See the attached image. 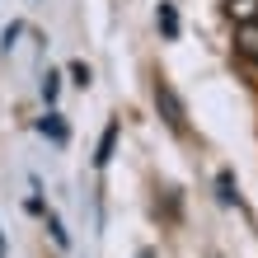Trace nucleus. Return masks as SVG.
I'll return each instance as SVG.
<instances>
[{"label": "nucleus", "mask_w": 258, "mask_h": 258, "mask_svg": "<svg viewBox=\"0 0 258 258\" xmlns=\"http://www.w3.org/2000/svg\"><path fill=\"white\" fill-rule=\"evenodd\" d=\"M155 108H160V117H164V122H169V132H178V136L188 132V113H183V99L174 94V85H169V80H155Z\"/></svg>", "instance_id": "f257e3e1"}, {"label": "nucleus", "mask_w": 258, "mask_h": 258, "mask_svg": "<svg viewBox=\"0 0 258 258\" xmlns=\"http://www.w3.org/2000/svg\"><path fill=\"white\" fill-rule=\"evenodd\" d=\"M235 52L244 56L249 66H258V19H253V24H239V28H235Z\"/></svg>", "instance_id": "f03ea898"}, {"label": "nucleus", "mask_w": 258, "mask_h": 258, "mask_svg": "<svg viewBox=\"0 0 258 258\" xmlns=\"http://www.w3.org/2000/svg\"><path fill=\"white\" fill-rule=\"evenodd\" d=\"M113 150H117V122H108V127H103V136H99V150H94V169H103V164L113 160Z\"/></svg>", "instance_id": "7ed1b4c3"}, {"label": "nucleus", "mask_w": 258, "mask_h": 258, "mask_svg": "<svg viewBox=\"0 0 258 258\" xmlns=\"http://www.w3.org/2000/svg\"><path fill=\"white\" fill-rule=\"evenodd\" d=\"M155 24H160V33H164V38H178V10L169 5V0H160V10H155Z\"/></svg>", "instance_id": "20e7f679"}, {"label": "nucleus", "mask_w": 258, "mask_h": 258, "mask_svg": "<svg viewBox=\"0 0 258 258\" xmlns=\"http://www.w3.org/2000/svg\"><path fill=\"white\" fill-rule=\"evenodd\" d=\"M225 10H230L235 24H253L258 19V0H225Z\"/></svg>", "instance_id": "39448f33"}, {"label": "nucleus", "mask_w": 258, "mask_h": 258, "mask_svg": "<svg viewBox=\"0 0 258 258\" xmlns=\"http://www.w3.org/2000/svg\"><path fill=\"white\" fill-rule=\"evenodd\" d=\"M216 192H221V202H225V207H244V197H239V188H235V178L225 174V169L216 174Z\"/></svg>", "instance_id": "423d86ee"}, {"label": "nucleus", "mask_w": 258, "mask_h": 258, "mask_svg": "<svg viewBox=\"0 0 258 258\" xmlns=\"http://www.w3.org/2000/svg\"><path fill=\"white\" fill-rule=\"evenodd\" d=\"M38 132H42V136H52V141H66V122H61V113H47V117L38 122Z\"/></svg>", "instance_id": "0eeeda50"}, {"label": "nucleus", "mask_w": 258, "mask_h": 258, "mask_svg": "<svg viewBox=\"0 0 258 258\" xmlns=\"http://www.w3.org/2000/svg\"><path fill=\"white\" fill-rule=\"evenodd\" d=\"M56 89H61V75H56V71H47V75H42V99H47V103H56Z\"/></svg>", "instance_id": "6e6552de"}, {"label": "nucleus", "mask_w": 258, "mask_h": 258, "mask_svg": "<svg viewBox=\"0 0 258 258\" xmlns=\"http://www.w3.org/2000/svg\"><path fill=\"white\" fill-rule=\"evenodd\" d=\"M71 80L80 85V89H89V85H94V71H89L85 61H75V66H71Z\"/></svg>", "instance_id": "1a4fd4ad"}, {"label": "nucleus", "mask_w": 258, "mask_h": 258, "mask_svg": "<svg viewBox=\"0 0 258 258\" xmlns=\"http://www.w3.org/2000/svg\"><path fill=\"white\" fill-rule=\"evenodd\" d=\"M141 258H155V253H141Z\"/></svg>", "instance_id": "9d476101"}]
</instances>
